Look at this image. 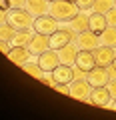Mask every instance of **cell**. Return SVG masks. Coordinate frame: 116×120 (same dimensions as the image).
Segmentation results:
<instances>
[{"label": "cell", "mask_w": 116, "mask_h": 120, "mask_svg": "<svg viewBox=\"0 0 116 120\" xmlns=\"http://www.w3.org/2000/svg\"><path fill=\"white\" fill-rule=\"evenodd\" d=\"M78 12H80V8H78V4L72 2V0H52L50 10H48V14H52V16L58 18L60 22H70Z\"/></svg>", "instance_id": "obj_1"}, {"label": "cell", "mask_w": 116, "mask_h": 120, "mask_svg": "<svg viewBox=\"0 0 116 120\" xmlns=\"http://www.w3.org/2000/svg\"><path fill=\"white\" fill-rule=\"evenodd\" d=\"M34 14L26 8H10L6 12V22L12 24L16 30H28L34 28Z\"/></svg>", "instance_id": "obj_2"}, {"label": "cell", "mask_w": 116, "mask_h": 120, "mask_svg": "<svg viewBox=\"0 0 116 120\" xmlns=\"http://www.w3.org/2000/svg\"><path fill=\"white\" fill-rule=\"evenodd\" d=\"M60 28V20L54 18L52 14H42V16L34 18V30L40 32V34H54L56 30Z\"/></svg>", "instance_id": "obj_3"}, {"label": "cell", "mask_w": 116, "mask_h": 120, "mask_svg": "<svg viewBox=\"0 0 116 120\" xmlns=\"http://www.w3.org/2000/svg\"><path fill=\"white\" fill-rule=\"evenodd\" d=\"M76 44H78L80 50H96L102 42H100V34H96V32H92L88 28L84 32H78L76 34Z\"/></svg>", "instance_id": "obj_4"}, {"label": "cell", "mask_w": 116, "mask_h": 120, "mask_svg": "<svg viewBox=\"0 0 116 120\" xmlns=\"http://www.w3.org/2000/svg\"><path fill=\"white\" fill-rule=\"evenodd\" d=\"M90 92L92 86L86 78H76L70 82V96L76 100H90Z\"/></svg>", "instance_id": "obj_5"}, {"label": "cell", "mask_w": 116, "mask_h": 120, "mask_svg": "<svg viewBox=\"0 0 116 120\" xmlns=\"http://www.w3.org/2000/svg\"><path fill=\"white\" fill-rule=\"evenodd\" d=\"M36 62L44 68V72H52L56 66L60 64V54H58V50H54V48H48L42 54H38V60H36Z\"/></svg>", "instance_id": "obj_6"}, {"label": "cell", "mask_w": 116, "mask_h": 120, "mask_svg": "<svg viewBox=\"0 0 116 120\" xmlns=\"http://www.w3.org/2000/svg\"><path fill=\"white\" fill-rule=\"evenodd\" d=\"M74 34H76V32H74L72 28H58L54 34H50V48L58 50V48L66 46L68 42L74 40Z\"/></svg>", "instance_id": "obj_7"}, {"label": "cell", "mask_w": 116, "mask_h": 120, "mask_svg": "<svg viewBox=\"0 0 116 120\" xmlns=\"http://www.w3.org/2000/svg\"><path fill=\"white\" fill-rule=\"evenodd\" d=\"M94 56H96V64L98 66H112V62H114L116 58V48L112 46H106V44H100L98 48L94 50Z\"/></svg>", "instance_id": "obj_8"}, {"label": "cell", "mask_w": 116, "mask_h": 120, "mask_svg": "<svg viewBox=\"0 0 116 120\" xmlns=\"http://www.w3.org/2000/svg\"><path fill=\"white\" fill-rule=\"evenodd\" d=\"M86 80L90 82V86L94 88V86H106L108 80H110V74H108V68L106 66H98L96 64L94 68L88 72V76H86Z\"/></svg>", "instance_id": "obj_9"}, {"label": "cell", "mask_w": 116, "mask_h": 120, "mask_svg": "<svg viewBox=\"0 0 116 120\" xmlns=\"http://www.w3.org/2000/svg\"><path fill=\"white\" fill-rule=\"evenodd\" d=\"M52 80H54V84H70V82L74 80V74H72V66L68 64H58L54 70L50 72Z\"/></svg>", "instance_id": "obj_10"}, {"label": "cell", "mask_w": 116, "mask_h": 120, "mask_svg": "<svg viewBox=\"0 0 116 120\" xmlns=\"http://www.w3.org/2000/svg\"><path fill=\"white\" fill-rule=\"evenodd\" d=\"M110 100H112V96H110V92H108L106 86H94V88H92V92H90V104L108 108V106H110Z\"/></svg>", "instance_id": "obj_11"}, {"label": "cell", "mask_w": 116, "mask_h": 120, "mask_svg": "<svg viewBox=\"0 0 116 120\" xmlns=\"http://www.w3.org/2000/svg\"><path fill=\"white\" fill-rule=\"evenodd\" d=\"M28 48H30L32 54H42L44 50L50 48V36L48 34H40V32H34L32 40L28 42Z\"/></svg>", "instance_id": "obj_12"}, {"label": "cell", "mask_w": 116, "mask_h": 120, "mask_svg": "<svg viewBox=\"0 0 116 120\" xmlns=\"http://www.w3.org/2000/svg\"><path fill=\"white\" fill-rule=\"evenodd\" d=\"M78 50H80V48L74 44V40H72V42H68L66 46L58 48V54H60V62H62V64H68V66H74V64H76Z\"/></svg>", "instance_id": "obj_13"}, {"label": "cell", "mask_w": 116, "mask_h": 120, "mask_svg": "<svg viewBox=\"0 0 116 120\" xmlns=\"http://www.w3.org/2000/svg\"><path fill=\"white\" fill-rule=\"evenodd\" d=\"M76 66L86 72H90L92 68L96 66V56H94V50H78V56H76Z\"/></svg>", "instance_id": "obj_14"}, {"label": "cell", "mask_w": 116, "mask_h": 120, "mask_svg": "<svg viewBox=\"0 0 116 120\" xmlns=\"http://www.w3.org/2000/svg\"><path fill=\"white\" fill-rule=\"evenodd\" d=\"M30 48L28 46H12V50L8 52V60L10 62H14V64H18V66H22L24 62H28L30 60Z\"/></svg>", "instance_id": "obj_15"}, {"label": "cell", "mask_w": 116, "mask_h": 120, "mask_svg": "<svg viewBox=\"0 0 116 120\" xmlns=\"http://www.w3.org/2000/svg\"><path fill=\"white\" fill-rule=\"evenodd\" d=\"M24 8L30 10L34 16H42V14H48V10H50V2H48V0H26Z\"/></svg>", "instance_id": "obj_16"}, {"label": "cell", "mask_w": 116, "mask_h": 120, "mask_svg": "<svg viewBox=\"0 0 116 120\" xmlns=\"http://www.w3.org/2000/svg\"><path fill=\"white\" fill-rule=\"evenodd\" d=\"M88 22H90V30H92V32H96V34H102L104 30L108 28L106 14H100V12H92Z\"/></svg>", "instance_id": "obj_17"}, {"label": "cell", "mask_w": 116, "mask_h": 120, "mask_svg": "<svg viewBox=\"0 0 116 120\" xmlns=\"http://www.w3.org/2000/svg\"><path fill=\"white\" fill-rule=\"evenodd\" d=\"M88 20H90V16H86V14L80 10V12L70 20V28H72L76 34H78V32H84V30L90 28V22H88Z\"/></svg>", "instance_id": "obj_18"}, {"label": "cell", "mask_w": 116, "mask_h": 120, "mask_svg": "<svg viewBox=\"0 0 116 120\" xmlns=\"http://www.w3.org/2000/svg\"><path fill=\"white\" fill-rule=\"evenodd\" d=\"M36 30L34 28H28V30H18L16 36H14V40L10 44L12 46H28V42L32 40V36H34Z\"/></svg>", "instance_id": "obj_19"}, {"label": "cell", "mask_w": 116, "mask_h": 120, "mask_svg": "<svg viewBox=\"0 0 116 120\" xmlns=\"http://www.w3.org/2000/svg\"><path fill=\"white\" fill-rule=\"evenodd\" d=\"M22 70H24L26 74H30L32 78H38V80H42V78H44V76H46V74H48V72L44 74V68H42V66L38 64V62H36V64H34V62H30V60L22 64Z\"/></svg>", "instance_id": "obj_20"}, {"label": "cell", "mask_w": 116, "mask_h": 120, "mask_svg": "<svg viewBox=\"0 0 116 120\" xmlns=\"http://www.w3.org/2000/svg\"><path fill=\"white\" fill-rule=\"evenodd\" d=\"M100 42L106 44V46L116 48V26H108V28L104 30L102 34H100Z\"/></svg>", "instance_id": "obj_21"}, {"label": "cell", "mask_w": 116, "mask_h": 120, "mask_svg": "<svg viewBox=\"0 0 116 120\" xmlns=\"http://www.w3.org/2000/svg\"><path fill=\"white\" fill-rule=\"evenodd\" d=\"M18 30L14 28L12 24H8V22H2L0 24V40H8V42H12L14 36H16Z\"/></svg>", "instance_id": "obj_22"}, {"label": "cell", "mask_w": 116, "mask_h": 120, "mask_svg": "<svg viewBox=\"0 0 116 120\" xmlns=\"http://www.w3.org/2000/svg\"><path fill=\"white\" fill-rule=\"evenodd\" d=\"M116 6V0H96L94 6H92V10L94 12H100V14H106L110 8H114Z\"/></svg>", "instance_id": "obj_23"}, {"label": "cell", "mask_w": 116, "mask_h": 120, "mask_svg": "<svg viewBox=\"0 0 116 120\" xmlns=\"http://www.w3.org/2000/svg\"><path fill=\"white\" fill-rule=\"evenodd\" d=\"M106 20H108V26H116V6L106 12Z\"/></svg>", "instance_id": "obj_24"}, {"label": "cell", "mask_w": 116, "mask_h": 120, "mask_svg": "<svg viewBox=\"0 0 116 120\" xmlns=\"http://www.w3.org/2000/svg\"><path fill=\"white\" fill-rule=\"evenodd\" d=\"M94 2H96V0H76V4H78V8H80V10L92 8V6H94Z\"/></svg>", "instance_id": "obj_25"}, {"label": "cell", "mask_w": 116, "mask_h": 120, "mask_svg": "<svg viewBox=\"0 0 116 120\" xmlns=\"http://www.w3.org/2000/svg\"><path fill=\"white\" fill-rule=\"evenodd\" d=\"M72 74H74V80H76V78H86V76H88V72L82 70V68H78L76 64L72 66Z\"/></svg>", "instance_id": "obj_26"}, {"label": "cell", "mask_w": 116, "mask_h": 120, "mask_svg": "<svg viewBox=\"0 0 116 120\" xmlns=\"http://www.w3.org/2000/svg\"><path fill=\"white\" fill-rule=\"evenodd\" d=\"M52 88L58 90V92H62V94H70V84H54Z\"/></svg>", "instance_id": "obj_27"}, {"label": "cell", "mask_w": 116, "mask_h": 120, "mask_svg": "<svg viewBox=\"0 0 116 120\" xmlns=\"http://www.w3.org/2000/svg\"><path fill=\"white\" fill-rule=\"evenodd\" d=\"M106 88H108V92H110V96H112V100L116 98V80H108V84H106Z\"/></svg>", "instance_id": "obj_28"}, {"label": "cell", "mask_w": 116, "mask_h": 120, "mask_svg": "<svg viewBox=\"0 0 116 120\" xmlns=\"http://www.w3.org/2000/svg\"><path fill=\"white\" fill-rule=\"evenodd\" d=\"M0 50L4 52V54H8V52L12 50V44H10L8 40H0Z\"/></svg>", "instance_id": "obj_29"}, {"label": "cell", "mask_w": 116, "mask_h": 120, "mask_svg": "<svg viewBox=\"0 0 116 120\" xmlns=\"http://www.w3.org/2000/svg\"><path fill=\"white\" fill-rule=\"evenodd\" d=\"M26 0H10V8H24Z\"/></svg>", "instance_id": "obj_30"}, {"label": "cell", "mask_w": 116, "mask_h": 120, "mask_svg": "<svg viewBox=\"0 0 116 120\" xmlns=\"http://www.w3.org/2000/svg\"><path fill=\"white\" fill-rule=\"evenodd\" d=\"M108 74H110V80H116V68L114 66H108Z\"/></svg>", "instance_id": "obj_31"}, {"label": "cell", "mask_w": 116, "mask_h": 120, "mask_svg": "<svg viewBox=\"0 0 116 120\" xmlns=\"http://www.w3.org/2000/svg\"><path fill=\"white\" fill-rule=\"evenodd\" d=\"M110 108H112V110H116V98H114V100L110 102Z\"/></svg>", "instance_id": "obj_32"}, {"label": "cell", "mask_w": 116, "mask_h": 120, "mask_svg": "<svg viewBox=\"0 0 116 120\" xmlns=\"http://www.w3.org/2000/svg\"><path fill=\"white\" fill-rule=\"evenodd\" d=\"M112 66H114V68H116V58H114V62H112Z\"/></svg>", "instance_id": "obj_33"}, {"label": "cell", "mask_w": 116, "mask_h": 120, "mask_svg": "<svg viewBox=\"0 0 116 120\" xmlns=\"http://www.w3.org/2000/svg\"><path fill=\"white\" fill-rule=\"evenodd\" d=\"M72 2H76V0H72Z\"/></svg>", "instance_id": "obj_34"}, {"label": "cell", "mask_w": 116, "mask_h": 120, "mask_svg": "<svg viewBox=\"0 0 116 120\" xmlns=\"http://www.w3.org/2000/svg\"><path fill=\"white\" fill-rule=\"evenodd\" d=\"M48 2H52V0H48Z\"/></svg>", "instance_id": "obj_35"}]
</instances>
